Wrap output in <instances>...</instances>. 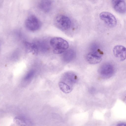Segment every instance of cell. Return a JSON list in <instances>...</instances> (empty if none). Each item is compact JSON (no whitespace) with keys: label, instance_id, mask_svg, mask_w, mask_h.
Returning a JSON list of instances; mask_svg holds the SVG:
<instances>
[{"label":"cell","instance_id":"4","mask_svg":"<svg viewBox=\"0 0 126 126\" xmlns=\"http://www.w3.org/2000/svg\"><path fill=\"white\" fill-rule=\"evenodd\" d=\"M78 77L76 74L72 72L64 73L60 82L73 89L74 85L77 82Z\"/></svg>","mask_w":126,"mask_h":126},{"label":"cell","instance_id":"1","mask_svg":"<svg viewBox=\"0 0 126 126\" xmlns=\"http://www.w3.org/2000/svg\"><path fill=\"white\" fill-rule=\"evenodd\" d=\"M50 43L54 53L58 54L64 52L69 47L68 42L63 39L59 37H54L50 40Z\"/></svg>","mask_w":126,"mask_h":126},{"label":"cell","instance_id":"11","mask_svg":"<svg viewBox=\"0 0 126 126\" xmlns=\"http://www.w3.org/2000/svg\"><path fill=\"white\" fill-rule=\"evenodd\" d=\"M75 52L72 49H69L66 51L63 54V59L65 62L68 63L73 60L75 56Z\"/></svg>","mask_w":126,"mask_h":126},{"label":"cell","instance_id":"7","mask_svg":"<svg viewBox=\"0 0 126 126\" xmlns=\"http://www.w3.org/2000/svg\"><path fill=\"white\" fill-rule=\"evenodd\" d=\"M99 17L102 20L110 27H114L116 25L117 21L116 18L114 15L110 13L102 12L100 14Z\"/></svg>","mask_w":126,"mask_h":126},{"label":"cell","instance_id":"3","mask_svg":"<svg viewBox=\"0 0 126 126\" xmlns=\"http://www.w3.org/2000/svg\"><path fill=\"white\" fill-rule=\"evenodd\" d=\"M26 28L28 30L34 32L39 30L41 26V22L34 15H32L26 19L25 22Z\"/></svg>","mask_w":126,"mask_h":126},{"label":"cell","instance_id":"9","mask_svg":"<svg viewBox=\"0 0 126 126\" xmlns=\"http://www.w3.org/2000/svg\"><path fill=\"white\" fill-rule=\"evenodd\" d=\"M113 7L117 12L121 14L126 12V3L125 0H111Z\"/></svg>","mask_w":126,"mask_h":126},{"label":"cell","instance_id":"14","mask_svg":"<svg viewBox=\"0 0 126 126\" xmlns=\"http://www.w3.org/2000/svg\"><path fill=\"white\" fill-rule=\"evenodd\" d=\"M34 73V71L32 70L30 71L26 74L25 77L24 79L25 80L29 79L33 76Z\"/></svg>","mask_w":126,"mask_h":126},{"label":"cell","instance_id":"12","mask_svg":"<svg viewBox=\"0 0 126 126\" xmlns=\"http://www.w3.org/2000/svg\"><path fill=\"white\" fill-rule=\"evenodd\" d=\"M26 51L33 54H37L38 48L37 45L34 43L26 42L24 43Z\"/></svg>","mask_w":126,"mask_h":126},{"label":"cell","instance_id":"15","mask_svg":"<svg viewBox=\"0 0 126 126\" xmlns=\"http://www.w3.org/2000/svg\"><path fill=\"white\" fill-rule=\"evenodd\" d=\"M118 126H126V123L125 122H121L117 124Z\"/></svg>","mask_w":126,"mask_h":126},{"label":"cell","instance_id":"10","mask_svg":"<svg viewBox=\"0 0 126 126\" xmlns=\"http://www.w3.org/2000/svg\"><path fill=\"white\" fill-rule=\"evenodd\" d=\"M52 3V0H40L38 6L42 11L47 12L50 10Z\"/></svg>","mask_w":126,"mask_h":126},{"label":"cell","instance_id":"6","mask_svg":"<svg viewBox=\"0 0 126 126\" xmlns=\"http://www.w3.org/2000/svg\"><path fill=\"white\" fill-rule=\"evenodd\" d=\"M103 54V52L98 48L89 53L86 56L87 60L91 64L98 63L102 60Z\"/></svg>","mask_w":126,"mask_h":126},{"label":"cell","instance_id":"13","mask_svg":"<svg viewBox=\"0 0 126 126\" xmlns=\"http://www.w3.org/2000/svg\"><path fill=\"white\" fill-rule=\"evenodd\" d=\"M15 122L17 124H27V123H28L29 122L28 120H25L24 119L20 118H16L15 119Z\"/></svg>","mask_w":126,"mask_h":126},{"label":"cell","instance_id":"2","mask_svg":"<svg viewBox=\"0 0 126 126\" xmlns=\"http://www.w3.org/2000/svg\"><path fill=\"white\" fill-rule=\"evenodd\" d=\"M55 26L61 31H66L70 28L71 22L70 19L67 16L59 15L57 16L54 19Z\"/></svg>","mask_w":126,"mask_h":126},{"label":"cell","instance_id":"5","mask_svg":"<svg viewBox=\"0 0 126 126\" xmlns=\"http://www.w3.org/2000/svg\"><path fill=\"white\" fill-rule=\"evenodd\" d=\"M98 72L99 75L102 78H109L114 74V67L113 65L110 63H105L99 67Z\"/></svg>","mask_w":126,"mask_h":126},{"label":"cell","instance_id":"8","mask_svg":"<svg viewBox=\"0 0 126 126\" xmlns=\"http://www.w3.org/2000/svg\"><path fill=\"white\" fill-rule=\"evenodd\" d=\"M113 54L119 61H123L126 59V48L121 45H117L113 49Z\"/></svg>","mask_w":126,"mask_h":126}]
</instances>
